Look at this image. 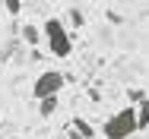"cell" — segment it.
I'll return each mask as SVG.
<instances>
[{
    "mask_svg": "<svg viewBox=\"0 0 149 139\" xmlns=\"http://www.w3.org/2000/svg\"><path fill=\"white\" fill-rule=\"evenodd\" d=\"M41 32H45V41H48V51L54 57H70L73 54V38H70V32H67V26L60 19H54V16L45 19Z\"/></svg>",
    "mask_w": 149,
    "mask_h": 139,
    "instance_id": "cell-2",
    "label": "cell"
},
{
    "mask_svg": "<svg viewBox=\"0 0 149 139\" xmlns=\"http://www.w3.org/2000/svg\"><path fill=\"white\" fill-rule=\"evenodd\" d=\"M136 120H140V130H149V98L136 104Z\"/></svg>",
    "mask_w": 149,
    "mask_h": 139,
    "instance_id": "cell-5",
    "label": "cell"
},
{
    "mask_svg": "<svg viewBox=\"0 0 149 139\" xmlns=\"http://www.w3.org/2000/svg\"><path fill=\"white\" fill-rule=\"evenodd\" d=\"M73 127H76V133H79L83 139H92V136H95V130H92V123H86L83 117H76V123H73Z\"/></svg>",
    "mask_w": 149,
    "mask_h": 139,
    "instance_id": "cell-7",
    "label": "cell"
},
{
    "mask_svg": "<svg viewBox=\"0 0 149 139\" xmlns=\"http://www.w3.org/2000/svg\"><path fill=\"white\" fill-rule=\"evenodd\" d=\"M127 98H130V104H143V101H146V92H143V89H130Z\"/></svg>",
    "mask_w": 149,
    "mask_h": 139,
    "instance_id": "cell-8",
    "label": "cell"
},
{
    "mask_svg": "<svg viewBox=\"0 0 149 139\" xmlns=\"http://www.w3.org/2000/svg\"><path fill=\"white\" fill-rule=\"evenodd\" d=\"M10 139H19V136H10Z\"/></svg>",
    "mask_w": 149,
    "mask_h": 139,
    "instance_id": "cell-11",
    "label": "cell"
},
{
    "mask_svg": "<svg viewBox=\"0 0 149 139\" xmlns=\"http://www.w3.org/2000/svg\"><path fill=\"white\" fill-rule=\"evenodd\" d=\"M133 133H140V120H136V104H127L118 114H111L102 123V136L105 139H130Z\"/></svg>",
    "mask_w": 149,
    "mask_h": 139,
    "instance_id": "cell-1",
    "label": "cell"
},
{
    "mask_svg": "<svg viewBox=\"0 0 149 139\" xmlns=\"http://www.w3.org/2000/svg\"><path fill=\"white\" fill-rule=\"evenodd\" d=\"M60 89H63V73H57V70H45V73L32 82V98H35V101L57 98Z\"/></svg>",
    "mask_w": 149,
    "mask_h": 139,
    "instance_id": "cell-3",
    "label": "cell"
},
{
    "mask_svg": "<svg viewBox=\"0 0 149 139\" xmlns=\"http://www.w3.org/2000/svg\"><path fill=\"white\" fill-rule=\"evenodd\" d=\"M3 6H6L10 16H19L22 13V0H3Z\"/></svg>",
    "mask_w": 149,
    "mask_h": 139,
    "instance_id": "cell-9",
    "label": "cell"
},
{
    "mask_svg": "<svg viewBox=\"0 0 149 139\" xmlns=\"http://www.w3.org/2000/svg\"><path fill=\"white\" fill-rule=\"evenodd\" d=\"M57 111V98H45V101H38V114L41 117H54Z\"/></svg>",
    "mask_w": 149,
    "mask_h": 139,
    "instance_id": "cell-6",
    "label": "cell"
},
{
    "mask_svg": "<svg viewBox=\"0 0 149 139\" xmlns=\"http://www.w3.org/2000/svg\"><path fill=\"white\" fill-rule=\"evenodd\" d=\"M41 38H45V32H41L38 26H32V22H29V26H22V41H26L29 48H35Z\"/></svg>",
    "mask_w": 149,
    "mask_h": 139,
    "instance_id": "cell-4",
    "label": "cell"
},
{
    "mask_svg": "<svg viewBox=\"0 0 149 139\" xmlns=\"http://www.w3.org/2000/svg\"><path fill=\"white\" fill-rule=\"evenodd\" d=\"M70 22H73V26H83V13H79V10H70Z\"/></svg>",
    "mask_w": 149,
    "mask_h": 139,
    "instance_id": "cell-10",
    "label": "cell"
}]
</instances>
